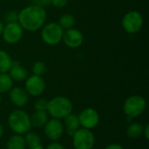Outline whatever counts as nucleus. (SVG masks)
Segmentation results:
<instances>
[{"label": "nucleus", "mask_w": 149, "mask_h": 149, "mask_svg": "<svg viewBox=\"0 0 149 149\" xmlns=\"http://www.w3.org/2000/svg\"><path fill=\"white\" fill-rule=\"evenodd\" d=\"M46 20V12L45 8L31 4L24 8L18 12V22L23 30L28 31H36L44 26Z\"/></svg>", "instance_id": "nucleus-1"}, {"label": "nucleus", "mask_w": 149, "mask_h": 149, "mask_svg": "<svg viewBox=\"0 0 149 149\" xmlns=\"http://www.w3.org/2000/svg\"><path fill=\"white\" fill-rule=\"evenodd\" d=\"M73 105L70 99L64 96H57L48 100L46 112L53 119H65L72 113Z\"/></svg>", "instance_id": "nucleus-2"}, {"label": "nucleus", "mask_w": 149, "mask_h": 149, "mask_svg": "<svg viewBox=\"0 0 149 149\" xmlns=\"http://www.w3.org/2000/svg\"><path fill=\"white\" fill-rule=\"evenodd\" d=\"M8 125L15 134H25L31 127L30 115L24 110H14L9 114Z\"/></svg>", "instance_id": "nucleus-3"}, {"label": "nucleus", "mask_w": 149, "mask_h": 149, "mask_svg": "<svg viewBox=\"0 0 149 149\" xmlns=\"http://www.w3.org/2000/svg\"><path fill=\"white\" fill-rule=\"evenodd\" d=\"M147 109V100L141 95L128 97L123 104L124 113L130 119L137 118L144 113Z\"/></svg>", "instance_id": "nucleus-4"}, {"label": "nucleus", "mask_w": 149, "mask_h": 149, "mask_svg": "<svg viewBox=\"0 0 149 149\" xmlns=\"http://www.w3.org/2000/svg\"><path fill=\"white\" fill-rule=\"evenodd\" d=\"M63 33L64 30L58 23H49L43 26L41 38L46 45H56L62 40Z\"/></svg>", "instance_id": "nucleus-5"}, {"label": "nucleus", "mask_w": 149, "mask_h": 149, "mask_svg": "<svg viewBox=\"0 0 149 149\" xmlns=\"http://www.w3.org/2000/svg\"><path fill=\"white\" fill-rule=\"evenodd\" d=\"M72 137L74 149L93 148L95 144V136L91 130L79 128Z\"/></svg>", "instance_id": "nucleus-6"}, {"label": "nucleus", "mask_w": 149, "mask_h": 149, "mask_svg": "<svg viewBox=\"0 0 149 149\" xmlns=\"http://www.w3.org/2000/svg\"><path fill=\"white\" fill-rule=\"evenodd\" d=\"M142 26L143 17L139 11L131 10L123 17L122 27L127 33H136L141 31Z\"/></svg>", "instance_id": "nucleus-7"}, {"label": "nucleus", "mask_w": 149, "mask_h": 149, "mask_svg": "<svg viewBox=\"0 0 149 149\" xmlns=\"http://www.w3.org/2000/svg\"><path fill=\"white\" fill-rule=\"evenodd\" d=\"M78 116L80 126L86 129H93L100 122V114L98 111L92 107L85 108Z\"/></svg>", "instance_id": "nucleus-8"}, {"label": "nucleus", "mask_w": 149, "mask_h": 149, "mask_svg": "<svg viewBox=\"0 0 149 149\" xmlns=\"http://www.w3.org/2000/svg\"><path fill=\"white\" fill-rule=\"evenodd\" d=\"M64 124L58 119H52L47 120L44 126V133L45 136L52 141H58L64 134Z\"/></svg>", "instance_id": "nucleus-9"}, {"label": "nucleus", "mask_w": 149, "mask_h": 149, "mask_svg": "<svg viewBox=\"0 0 149 149\" xmlns=\"http://www.w3.org/2000/svg\"><path fill=\"white\" fill-rule=\"evenodd\" d=\"M23 28L17 22L7 24L4 26L2 33L3 38L6 43L10 45L17 44L23 37Z\"/></svg>", "instance_id": "nucleus-10"}, {"label": "nucleus", "mask_w": 149, "mask_h": 149, "mask_svg": "<svg viewBox=\"0 0 149 149\" xmlns=\"http://www.w3.org/2000/svg\"><path fill=\"white\" fill-rule=\"evenodd\" d=\"M45 89V82L41 76L32 75L26 79L25 91L29 95L38 97L40 96Z\"/></svg>", "instance_id": "nucleus-11"}, {"label": "nucleus", "mask_w": 149, "mask_h": 149, "mask_svg": "<svg viewBox=\"0 0 149 149\" xmlns=\"http://www.w3.org/2000/svg\"><path fill=\"white\" fill-rule=\"evenodd\" d=\"M62 40L67 47L77 48L82 45L84 37L81 31H79L77 29L71 28L64 31Z\"/></svg>", "instance_id": "nucleus-12"}, {"label": "nucleus", "mask_w": 149, "mask_h": 149, "mask_svg": "<svg viewBox=\"0 0 149 149\" xmlns=\"http://www.w3.org/2000/svg\"><path fill=\"white\" fill-rule=\"evenodd\" d=\"M10 100L14 106L17 107H23L29 100V94L25 89L22 87H13L10 90Z\"/></svg>", "instance_id": "nucleus-13"}, {"label": "nucleus", "mask_w": 149, "mask_h": 149, "mask_svg": "<svg viewBox=\"0 0 149 149\" xmlns=\"http://www.w3.org/2000/svg\"><path fill=\"white\" fill-rule=\"evenodd\" d=\"M10 76L12 79V80L15 81H24L28 77V72L24 66L20 65L17 62H12V65L10 69Z\"/></svg>", "instance_id": "nucleus-14"}, {"label": "nucleus", "mask_w": 149, "mask_h": 149, "mask_svg": "<svg viewBox=\"0 0 149 149\" xmlns=\"http://www.w3.org/2000/svg\"><path fill=\"white\" fill-rule=\"evenodd\" d=\"M65 127L68 135L72 136L80 128L79 116L72 113H70L68 116L65 118Z\"/></svg>", "instance_id": "nucleus-15"}, {"label": "nucleus", "mask_w": 149, "mask_h": 149, "mask_svg": "<svg viewBox=\"0 0 149 149\" xmlns=\"http://www.w3.org/2000/svg\"><path fill=\"white\" fill-rule=\"evenodd\" d=\"M31 127H42L48 120V113L46 111H35L30 116Z\"/></svg>", "instance_id": "nucleus-16"}, {"label": "nucleus", "mask_w": 149, "mask_h": 149, "mask_svg": "<svg viewBox=\"0 0 149 149\" xmlns=\"http://www.w3.org/2000/svg\"><path fill=\"white\" fill-rule=\"evenodd\" d=\"M25 141L21 134H13L6 142V149H25Z\"/></svg>", "instance_id": "nucleus-17"}, {"label": "nucleus", "mask_w": 149, "mask_h": 149, "mask_svg": "<svg viewBox=\"0 0 149 149\" xmlns=\"http://www.w3.org/2000/svg\"><path fill=\"white\" fill-rule=\"evenodd\" d=\"M12 62L9 53L0 50V73H7L12 65Z\"/></svg>", "instance_id": "nucleus-18"}, {"label": "nucleus", "mask_w": 149, "mask_h": 149, "mask_svg": "<svg viewBox=\"0 0 149 149\" xmlns=\"http://www.w3.org/2000/svg\"><path fill=\"white\" fill-rule=\"evenodd\" d=\"M144 126L141 123H132L127 128V135L131 139H138L143 134Z\"/></svg>", "instance_id": "nucleus-19"}, {"label": "nucleus", "mask_w": 149, "mask_h": 149, "mask_svg": "<svg viewBox=\"0 0 149 149\" xmlns=\"http://www.w3.org/2000/svg\"><path fill=\"white\" fill-rule=\"evenodd\" d=\"M13 80L8 73H0V93L10 92L12 88Z\"/></svg>", "instance_id": "nucleus-20"}, {"label": "nucleus", "mask_w": 149, "mask_h": 149, "mask_svg": "<svg viewBox=\"0 0 149 149\" xmlns=\"http://www.w3.org/2000/svg\"><path fill=\"white\" fill-rule=\"evenodd\" d=\"M58 24L63 30H68L73 27L75 24V18L71 14H64L59 17Z\"/></svg>", "instance_id": "nucleus-21"}, {"label": "nucleus", "mask_w": 149, "mask_h": 149, "mask_svg": "<svg viewBox=\"0 0 149 149\" xmlns=\"http://www.w3.org/2000/svg\"><path fill=\"white\" fill-rule=\"evenodd\" d=\"M24 138L26 146H28L29 148L41 144V138L35 132H30L29 131L28 133L25 134V136Z\"/></svg>", "instance_id": "nucleus-22"}, {"label": "nucleus", "mask_w": 149, "mask_h": 149, "mask_svg": "<svg viewBox=\"0 0 149 149\" xmlns=\"http://www.w3.org/2000/svg\"><path fill=\"white\" fill-rule=\"evenodd\" d=\"M46 71V65L42 61H36L32 65V72L33 75L42 76Z\"/></svg>", "instance_id": "nucleus-23"}, {"label": "nucleus", "mask_w": 149, "mask_h": 149, "mask_svg": "<svg viewBox=\"0 0 149 149\" xmlns=\"http://www.w3.org/2000/svg\"><path fill=\"white\" fill-rule=\"evenodd\" d=\"M48 107V100L45 99H38L34 102L35 111H46Z\"/></svg>", "instance_id": "nucleus-24"}, {"label": "nucleus", "mask_w": 149, "mask_h": 149, "mask_svg": "<svg viewBox=\"0 0 149 149\" xmlns=\"http://www.w3.org/2000/svg\"><path fill=\"white\" fill-rule=\"evenodd\" d=\"M4 20L7 24L10 23H17L18 21V12L16 10H10L9 11L4 17Z\"/></svg>", "instance_id": "nucleus-25"}, {"label": "nucleus", "mask_w": 149, "mask_h": 149, "mask_svg": "<svg viewBox=\"0 0 149 149\" xmlns=\"http://www.w3.org/2000/svg\"><path fill=\"white\" fill-rule=\"evenodd\" d=\"M68 3V0H51V3L56 8H63Z\"/></svg>", "instance_id": "nucleus-26"}, {"label": "nucleus", "mask_w": 149, "mask_h": 149, "mask_svg": "<svg viewBox=\"0 0 149 149\" xmlns=\"http://www.w3.org/2000/svg\"><path fill=\"white\" fill-rule=\"evenodd\" d=\"M33 4L40 6L42 8H45L51 4V0H32Z\"/></svg>", "instance_id": "nucleus-27"}, {"label": "nucleus", "mask_w": 149, "mask_h": 149, "mask_svg": "<svg viewBox=\"0 0 149 149\" xmlns=\"http://www.w3.org/2000/svg\"><path fill=\"white\" fill-rule=\"evenodd\" d=\"M45 149H65V147L61 144V143H58L57 141H53L52 143L49 144L47 146V148Z\"/></svg>", "instance_id": "nucleus-28"}, {"label": "nucleus", "mask_w": 149, "mask_h": 149, "mask_svg": "<svg viewBox=\"0 0 149 149\" xmlns=\"http://www.w3.org/2000/svg\"><path fill=\"white\" fill-rule=\"evenodd\" d=\"M105 149H124L122 146H120V144H117V143H112V144H109L107 145Z\"/></svg>", "instance_id": "nucleus-29"}, {"label": "nucleus", "mask_w": 149, "mask_h": 149, "mask_svg": "<svg viewBox=\"0 0 149 149\" xmlns=\"http://www.w3.org/2000/svg\"><path fill=\"white\" fill-rule=\"evenodd\" d=\"M142 135H144L145 136V138H146V140H149V125L148 124H147L145 127H144V129H143V134Z\"/></svg>", "instance_id": "nucleus-30"}, {"label": "nucleus", "mask_w": 149, "mask_h": 149, "mask_svg": "<svg viewBox=\"0 0 149 149\" xmlns=\"http://www.w3.org/2000/svg\"><path fill=\"white\" fill-rule=\"evenodd\" d=\"M29 149H44V148H43V146H42L41 144H39V145H37V146L29 148Z\"/></svg>", "instance_id": "nucleus-31"}, {"label": "nucleus", "mask_w": 149, "mask_h": 149, "mask_svg": "<svg viewBox=\"0 0 149 149\" xmlns=\"http://www.w3.org/2000/svg\"><path fill=\"white\" fill-rule=\"evenodd\" d=\"M3 127L2 123L0 122V139H1L2 136H3Z\"/></svg>", "instance_id": "nucleus-32"}, {"label": "nucleus", "mask_w": 149, "mask_h": 149, "mask_svg": "<svg viewBox=\"0 0 149 149\" xmlns=\"http://www.w3.org/2000/svg\"><path fill=\"white\" fill-rule=\"evenodd\" d=\"M3 28H4V25H3V24L0 21V36H1V35H2V33H3Z\"/></svg>", "instance_id": "nucleus-33"}, {"label": "nucleus", "mask_w": 149, "mask_h": 149, "mask_svg": "<svg viewBox=\"0 0 149 149\" xmlns=\"http://www.w3.org/2000/svg\"><path fill=\"white\" fill-rule=\"evenodd\" d=\"M1 102H2V95L0 93V104H1Z\"/></svg>", "instance_id": "nucleus-34"}, {"label": "nucleus", "mask_w": 149, "mask_h": 149, "mask_svg": "<svg viewBox=\"0 0 149 149\" xmlns=\"http://www.w3.org/2000/svg\"><path fill=\"white\" fill-rule=\"evenodd\" d=\"M92 149H93V148H92Z\"/></svg>", "instance_id": "nucleus-35"}]
</instances>
